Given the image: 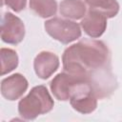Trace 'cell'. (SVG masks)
Wrapping results in <instances>:
<instances>
[{
    "instance_id": "6da1fadb",
    "label": "cell",
    "mask_w": 122,
    "mask_h": 122,
    "mask_svg": "<svg viewBox=\"0 0 122 122\" xmlns=\"http://www.w3.org/2000/svg\"><path fill=\"white\" fill-rule=\"evenodd\" d=\"M64 71L90 83L98 98L110 95L116 88L112 72L110 51L95 39H82L68 47L62 55Z\"/></svg>"
},
{
    "instance_id": "4fadbf2b",
    "label": "cell",
    "mask_w": 122,
    "mask_h": 122,
    "mask_svg": "<svg viewBox=\"0 0 122 122\" xmlns=\"http://www.w3.org/2000/svg\"><path fill=\"white\" fill-rule=\"evenodd\" d=\"M1 58V75H5L18 66V55L17 52L9 48H1L0 50Z\"/></svg>"
},
{
    "instance_id": "52a82bcc",
    "label": "cell",
    "mask_w": 122,
    "mask_h": 122,
    "mask_svg": "<svg viewBox=\"0 0 122 122\" xmlns=\"http://www.w3.org/2000/svg\"><path fill=\"white\" fill-rule=\"evenodd\" d=\"M78 80L79 78L67 71L60 72L56 74L51 81V92H52L53 96L59 101L70 100L72 89Z\"/></svg>"
},
{
    "instance_id": "5bb4252c",
    "label": "cell",
    "mask_w": 122,
    "mask_h": 122,
    "mask_svg": "<svg viewBox=\"0 0 122 122\" xmlns=\"http://www.w3.org/2000/svg\"><path fill=\"white\" fill-rule=\"evenodd\" d=\"M2 5L8 6L15 12H20L26 8L27 0H2Z\"/></svg>"
},
{
    "instance_id": "8992f818",
    "label": "cell",
    "mask_w": 122,
    "mask_h": 122,
    "mask_svg": "<svg viewBox=\"0 0 122 122\" xmlns=\"http://www.w3.org/2000/svg\"><path fill=\"white\" fill-rule=\"evenodd\" d=\"M29 82L21 73H13L1 81V94L10 101L19 99L28 90Z\"/></svg>"
},
{
    "instance_id": "30bf717a",
    "label": "cell",
    "mask_w": 122,
    "mask_h": 122,
    "mask_svg": "<svg viewBox=\"0 0 122 122\" xmlns=\"http://www.w3.org/2000/svg\"><path fill=\"white\" fill-rule=\"evenodd\" d=\"M59 11L66 18L78 20L86 15L87 6L82 0H62L59 4Z\"/></svg>"
},
{
    "instance_id": "7c38bea8",
    "label": "cell",
    "mask_w": 122,
    "mask_h": 122,
    "mask_svg": "<svg viewBox=\"0 0 122 122\" xmlns=\"http://www.w3.org/2000/svg\"><path fill=\"white\" fill-rule=\"evenodd\" d=\"M30 9L42 18H49L56 14L57 3L55 0H30Z\"/></svg>"
},
{
    "instance_id": "277c9868",
    "label": "cell",
    "mask_w": 122,
    "mask_h": 122,
    "mask_svg": "<svg viewBox=\"0 0 122 122\" xmlns=\"http://www.w3.org/2000/svg\"><path fill=\"white\" fill-rule=\"evenodd\" d=\"M44 28L51 37L62 44H69L75 41L81 37L82 33L78 23L61 17H53L47 20Z\"/></svg>"
},
{
    "instance_id": "8fae6325",
    "label": "cell",
    "mask_w": 122,
    "mask_h": 122,
    "mask_svg": "<svg viewBox=\"0 0 122 122\" xmlns=\"http://www.w3.org/2000/svg\"><path fill=\"white\" fill-rule=\"evenodd\" d=\"M89 10L98 11L107 18H112L119 11V4L116 0H85Z\"/></svg>"
},
{
    "instance_id": "5b68a950",
    "label": "cell",
    "mask_w": 122,
    "mask_h": 122,
    "mask_svg": "<svg viewBox=\"0 0 122 122\" xmlns=\"http://www.w3.org/2000/svg\"><path fill=\"white\" fill-rule=\"evenodd\" d=\"M25 37V25L23 21L11 12H5L1 23V39L10 45H17Z\"/></svg>"
},
{
    "instance_id": "ba28073f",
    "label": "cell",
    "mask_w": 122,
    "mask_h": 122,
    "mask_svg": "<svg viewBox=\"0 0 122 122\" xmlns=\"http://www.w3.org/2000/svg\"><path fill=\"white\" fill-rule=\"evenodd\" d=\"M59 65V57L55 53L48 51L39 52L33 61V69L35 74L41 79L50 78L53 72L57 71Z\"/></svg>"
},
{
    "instance_id": "9c48e42d",
    "label": "cell",
    "mask_w": 122,
    "mask_h": 122,
    "mask_svg": "<svg viewBox=\"0 0 122 122\" xmlns=\"http://www.w3.org/2000/svg\"><path fill=\"white\" fill-rule=\"evenodd\" d=\"M107 17L102 13L89 10L81 20V27L85 33L92 38L100 37L107 29Z\"/></svg>"
},
{
    "instance_id": "7a4b0ae2",
    "label": "cell",
    "mask_w": 122,
    "mask_h": 122,
    "mask_svg": "<svg viewBox=\"0 0 122 122\" xmlns=\"http://www.w3.org/2000/svg\"><path fill=\"white\" fill-rule=\"evenodd\" d=\"M54 106L52 97L48 89L43 86H35L18 103V112L26 120H33L41 114L50 112Z\"/></svg>"
},
{
    "instance_id": "3957f363",
    "label": "cell",
    "mask_w": 122,
    "mask_h": 122,
    "mask_svg": "<svg viewBox=\"0 0 122 122\" xmlns=\"http://www.w3.org/2000/svg\"><path fill=\"white\" fill-rule=\"evenodd\" d=\"M98 96L92 86L79 79L74 85L71 97L70 104L72 109L82 114H89L95 111L97 107Z\"/></svg>"
}]
</instances>
